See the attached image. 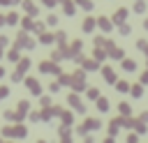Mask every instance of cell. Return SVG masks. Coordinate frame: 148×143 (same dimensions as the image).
Here are the masks:
<instances>
[]
</instances>
